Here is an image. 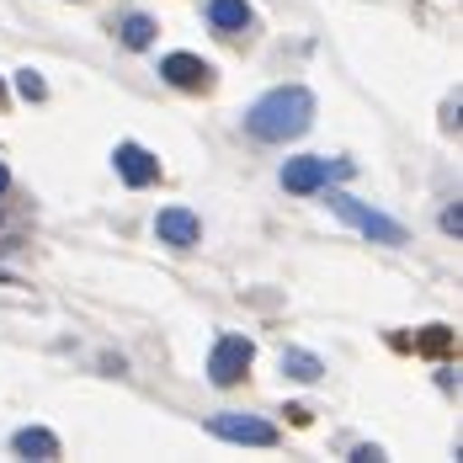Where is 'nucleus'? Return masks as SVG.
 I'll return each mask as SVG.
<instances>
[{"label":"nucleus","mask_w":463,"mask_h":463,"mask_svg":"<svg viewBox=\"0 0 463 463\" xmlns=\"http://www.w3.org/2000/svg\"><path fill=\"white\" fill-rule=\"evenodd\" d=\"M11 448H16L22 458H59V437H53L48 426H22V431L11 437Z\"/></svg>","instance_id":"obj_9"},{"label":"nucleus","mask_w":463,"mask_h":463,"mask_svg":"<svg viewBox=\"0 0 463 463\" xmlns=\"http://www.w3.org/2000/svg\"><path fill=\"white\" fill-rule=\"evenodd\" d=\"M208 431L224 437V442H245V448H278V426L261 416H245V411H219L208 416Z\"/></svg>","instance_id":"obj_5"},{"label":"nucleus","mask_w":463,"mask_h":463,"mask_svg":"<svg viewBox=\"0 0 463 463\" xmlns=\"http://www.w3.org/2000/svg\"><path fill=\"white\" fill-rule=\"evenodd\" d=\"M325 203H330V213H341L352 230H363L368 240H378V245H405V230H400L389 213H378V208L357 203V197H346V192H325Z\"/></svg>","instance_id":"obj_2"},{"label":"nucleus","mask_w":463,"mask_h":463,"mask_svg":"<svg viewBox=\"0 0 463 463\" xmlns=\"http://www.w3.org/2000/svg\"><path fill=\"white\" fill-rule=\"evenodd\" d=\"M16 96H22V101H43L48 96L43 75H38V70H16Z\"/></svg>","instance_id":"obj_13"},{"label":"nucleus","mask_w":463,"mask_h":463,"mask_svg":"<svg viewBox=\"0 0 463 463\" xmlns=\"http://www.w3.org/2000/svg\"><path fill=\"white\" fill-rule=\"evenodd\" d=\"M282 373H288V378H298V383H315V378L325 373V363L315 357V352H298V346H288V352H282Z\"/></svg>","instance_id":"obj_12"},{"label":"nucleus","mask_w":463,"mask_h":463,"mask_svg":"<svg viewBox=\"0 0 463 463\" xmlns=\"http://www.w3.org/2000/svg\"><path fill=\"white\" fill-rule=\"evenodd\" d=\"M442 230H448V234H463V213H458V208H448V213H442Z\"/></svg>","instance_id":"obj_15"},{"label":"nucleus","mask_w":463,"mask_h":463,"mask_svg":"<svg viewBox=\"0 0 463 463\" xmlns=\"http://www.w3.org/2000/svg\"><path fill=\"white\" fill-rule=\"evenodd\" d=\"M250 363H256V341L250 335H219L213 352H208V378L219 389H230V383H240L250 373Z\"/></svg>","instance_id":"obj_4"},{"label":"nucleus","mask_w":463,"mask_h":463,"mask_svg":"<svg viewBox=\"0 0 463 463\" xmlns=\"http://www.w3.org/2000/svg\"><path fill=\"white\" fill-rule=\"evenodd\" d=\"M155 33H160V27H155L144 11H128V16H118V38H123L128 48H149V43H155Z\"/></svg>","instance_id":"obj_11"},{"label":"nucleus","mask_w":463,"mask_h":463,"mask_svg":"<svg viewBox=\"0 0 463 463\" xmlns=\"http://www.w3.org/2000/svg\"><path fill=\"white\" fill-rule=\"evenodd\" d=\"M160 75H165L176 91H208L213 64H203L197 53H165V59H160Z\"/></svg>","instance_id":"obj_7"},{"label":"nucleus","mask_w":463,"mask_h":463,"mask_svg":"<svg viewBox=\"0 0 463 463\" xmlns=\"http://www.w3.org/2000/svg\"><path fill=\"white\" fill-rule=\"evenodd\" d=\"M5 278H11V272H5V267H0V282H5Z\"/></svg>","instance_id":"obj_17"},{"label":"nucleus","mask_w":463,"mask_h":463,"mask_svg":"<svg viewBox=\"0 0 463 463\" xmlns=\"http://www.w3.org/2000/svg\"><path fill=\"white\" fill-rule=\"evenodd\" d=\"M155 234H160V245H171V250H192V245L203 240V219H197L192 208H160V213H155Z\"/></svg>","instance_id":"obj_6"},{"label":"nucleus","mask_w":463,"mask_h":463,"mask_svg":"<svg viewBox=\"0 0 463 463\" xmlns=\"http://www.w3.org/2000/svg\"><path fill=\"white\" fill-rule=\"evenodd\" d=\"M309 123H315V96L304 91V86H278V91H267L250 112H245V128L267 144L298 139Z\"/></svg>","instance_id":"obj_1"},{"label":"nucleus","mask_w":463,"mask_h":463,"mask_svg":"<svg viewBox=\"0 0 463 463\" xmlns=\"http://www.w3.org/2000/svg\"><path fill=\"white\" fill-rule=\"evenodd\" d=\"M5 182H11V171H5V165H0V192H5Z\"/></svg>","instance_id":"obj_16"},{"label":"nucleus","mask_w":463,"mask_h":463,"mask_svg":"<svg viewBox=\"0 0 463 463\" xmlns=\"http://www.w3.org/2000/svg\"><path fill=\"white\" fill-rule=\"evenodd\" d=\"M357 165L352 160H325V155H304V160H288L282 165V186L288 192H298V197H309V192H325L330 182H346Z\"/></svg>","instance_id":"obj_3"},{"label":"nucleus","mask_w":463,"mask_h":463,"mask_svg":"<svg viewBox=\"0 0 463 463\" xmlns=\"http://www.w3.org/2000/svg\"><path fill=\"white\" fill-rule=\"evenodd\" d=\"M112 165H118V176L128 186H149L160 176V160H155L144 144H118V149H112Z\"/></svg>","instance_id":"obj_8"},{"label":"nucleus","mask_w":463,"mask_h":463,"mask_svg":"<svg viewBox=\"0 0 463 463\" xmlns=\"http://www.w3.org/2000/svg\"><path fill=\"white\" fill-rule=\"evenodd\" d=\"M420 346H426V352H442V346H448V325H431V330L420 335Z\"/></svg>","instance_id":"obj_14"},{"label":"nucleus","mask_w":463,"mask_h":463,"mask_svg":"<svg viewBox=\"0 0 463 463\" xmlns=\"http://www.w3.org/2000/svg\"><path fill=\"white\" fill-rule=\"evenodd\" d=\"M208 22L219 33H245L250 27V5L245 0H208Z\"/></svg>","instance_id":"obj_10"}]
</instances>
